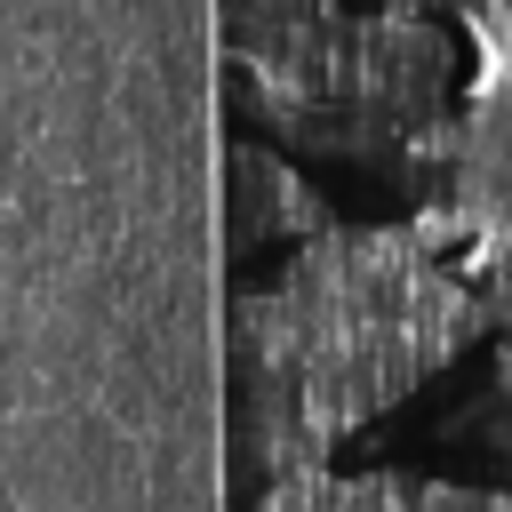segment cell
<instances>
[{"mask_svg":"<svg viewBox=\"0 0 512 512\" xmlns=\"http://www.w3.org/2000/svg\"><path fill=\"white\" fill-rule=\"evenodd\" d=\"M320 232H336L328 216H320V200L304 192V176L288 168V160H272L264 144H232V240L248 248H272V240H296V248H312Z\"/></svg>","mask_w":512,"mask_h":512,"instance_id":"6da1fadb","label":"cell"},{"mask_svg":"<svg viewBox=\"0 0 512 512\" xmlns=\"http://www.w3.org/2000/svg\"><path fill=\"white\" fill-rule=\"evenodd\" d=\"M416 512H512L504 488H416Z\"/></svg>","mask_w":512,"mask_h":512,"instance_id":"7a4b0ae2","label":"cell"},{"mask_svg":"<svg viewBox=\"0 0 512 512\" xmlns=\"http://www.w3.org/2000/svg\"><path fill=\"white\" fill-rule=\"evenodd\" d=\"M496 384H504V400H512V336H504V352H496Z\"/></svg>","mask_w":512,"mask_h":512,"instance_id":"3957f363","label":"cell"}]
</instances>
